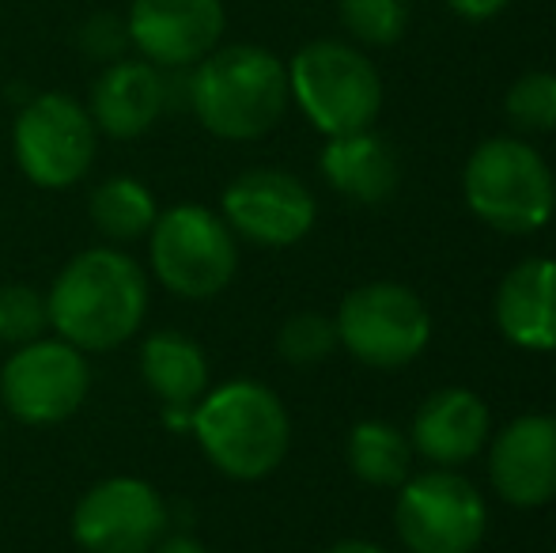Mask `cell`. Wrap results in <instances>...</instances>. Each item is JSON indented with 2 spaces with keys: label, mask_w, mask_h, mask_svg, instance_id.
I'll return each instance as SVG.
<instances>
[{
  "label": "cell",
  "mask_w": 556,
  "mask_h": 553,
  "mask_svg": "<svg viewBox=\"0 0 556 553\" xmlns=\"http://www.w3.org/2000/svg\"><path fill=\"white\" fill-rule=\"evenodd\" d=\"M91 221L114 243H132V239H144L152 231L160 205H155V193L148 190L140 178L114 175L106 183L96 186L91 193Z\"/></svg>",
  "instance_id": "cell-21"
},
{
  "label": "cell",
  "mask_w": 556,
  "mask_h": 553,
  "mask_svg": "<svg viewBox=\"0 0 556 553\" xmlns=\"http://www.w3.org/2000/svg\"><path fill=\"white\" fill-rule=\"evenodd\" d=\"M337 345H341L337 341V323L323 311H295L292 318H285V326L277 334V353L295 368L323 364Z\"/></svg>",
  "instance_id": "cell-24"
},
{
  "label": "cell",
  "mask_w": 556,
  "mask_h": 553,
  "mask_svg": "<svg viewBox=\"0 0 556 553\" xmlns=\"http://www.w3.org/2000/svg\"><path fill=\"white\" fill-rule=\"evenodd\" d=\"M337 12L364 46H394L409 27V0H337Z\"/></svg>",
  "instance_id": "cell-23"
},
{
  "label": "cell",
  "mask_w": 556,
  "mask_h": 553,
  "mask_svg": "<svg viewBox=\"0 0 556 553\" xmlns=\"http://www.w3.org/2000/svg\"><path fill=\"white\" fill-rule=\"evenodd\" d=\"M152 285L117 247L80 251L46 292L50 330L80 353H114L144 326Z\"/></svg>",
  "instance_id": "cell-1"
},
{
  "label": "cell",
  "mask_w": 556,
  "mask_h": 553,
  "mask_svg": "<svg viewBox=\"0 0 556 553\" xmlns=\"http://www.w3.org/2000/svg\"><path fill=\"white\" fill-rule=\"evenodd\" d=\"M496 326L511 345L530 353L556 349V262L527 259L496 288Z\"/></svg>",
  "instance_id": "cell-18"
},
{
  "label": "cell",
  "mask_w": 556,
  "mask_h": 553,
  "mask_svg": "<svg viewBox=\"0 0 556 553\" xmlns=\"http://www.w3.org/2000/svg\"><path fill=\"white\" fill-rule=\"evenodd\" d=\"M125 27L137 58L175 73L193 68L220 46L227 12L224 0H132Z\"/></svg>",
  "instance_id": "cell-13"
},
{
  "label": "cell",
  "mask_w": 556,
  "mask_h": 553,
  "mask_svg": "<svg viewBox=\"0 0 556 553\" xmlns=\"http://www.w3.org/2000/svg\"><path fill=\"white\" fill-rule=\"evenodd\" d=\"M394 504L397 539L409 553H473L489 527V508L473 481L451 466L405 478Z\"/></svg>",
  "instance_id": "cell-9"
},
{
  "label": "cell",
  "mask_w": 556,
  "mask_h": 553,
  "mask_svg": "<svg viewBox=\"0 0 556 553\" xmlns=\"http://www.w3.org/2000/svg\"><path fill=\"white\" fill-rule=\"evenodd\" d=\"M288 88L307 122L326 137L371 129L382 111V76L349 42L318 38L288 65Z\"/></svg>",
  "instance_id": "cell-5"
},
{
  "label": "cell",
  "mask_w": 556,
  "mask_h": 553,
  "mask_svg": "<svg viewBox=\"0 0 556 553\" xmlns=\"http://www.w3.org/2000/svg\"><path fill=\"white\" fill-rule=\"evenodd\" d=\"M140 379L160 399L170 425H190L198 402L208 394V356L190 334L155 330L140 345Z\"/></svg>",
  "instance_id": "cell-17"
},
{
  "label": "cell",
  "mask_w": 556,
  "mask_h": 553,
  "mask_svg": "<svg viewBox=\"0 0 556 553\" xmlns=\"http://www.w3.org/2000/svg\"><path fill=\"white\" fill-rule=\"evenodd\" d=\"M349 470L359 481L379 489H394L409 478L413 470V443L402 428L390 420H359L349 432Z\"/></svg>",
  "instance_id": "cell-20"
},
{
  "label": "cell",
  "mask_w": 556,
  "mask_h": 553,
  "mask_svg": "<svg viewBox=\"0 0 556 553\" xmlns=\"http://www.w3.org/2000/svg\"><path fill=\"white\" fill-rule=\"evenodd\" d=\"M511 0H446L458 20H469V23H484V20H496Z\"/></svg>",
  "instance_id": "cell-27"
},
{
  "label": "cell",
  "mask_w": 556,
  "mask_h": 553,
  "mask_svg": "<svg viewBox=\"0 0 556 553\" xmlns=\"http://www.w3.org/2000/svg\"><path fill=\"white\" fill-rule=\"evenodd\" d=\"M504 114L519 134H553L556 129V73L534 68L507 88Z\"/></svg>",
  "instance_id": "cell-22"
},
{
  "label": "cell",
  "mask_w": 556,
  "mask_h": 553,
  "mask_svg": "<svg viewBox=\"0 0 556 553\" xmlns=\"http://www.w3.org/2000/svg\"><path fill=\"white\" fill-rule=\"evenodd\" d=\"M76 42H80L84 58L99 61V65H111V61L129 58V50H132L125 15H114V12L88 15L84 27H80V35H76Z\"/></svg>",
  "instance_id": "cell-26"
},
{
  "label": "cell",
  "mask_w": 556,
  "mask_h": 553,
  "mask_svg": "<svg viewBox=\"0 0 556 553\" xmlns=\"http://www.w3.org/2000/svg\"><path fill=\"white\" fill-rule=\"evenodd\" d=\"M469 213L504 236H534L556 213V178L545 155L519 137L477 144L462 171Z\"/></svg>",
  "instance_id": "cell-4"
},
{
  "label": "cell",
  "mask_w": 556,
  "mask_h": 553,
  "mask_svg": "<svg viewBox=\"0 0 556 553\" xmlns=\"http://www.w3.org/2000/svg\"><path fill=\"white\" fill-rule=\"evenodd\" d=\"M12 152L20 171L42 190L76 186L99 152V129L88 106L61 91L30 96L12 126Z\"/></svg>",
  "instance_id": "cell-8"
},
{
  "label": "cell",
  "mask_w": 556,
  "mask_h": 553,
  "mask_svg": "<svg viewBox=\"0 0 556 553\" xmlns=\"http://www.w3.org/2000/svg\"><path fill=\"white\" fill-rule=\"evenodd\" d=\"M148 262L167 292L182 300H213L235 280L239 236L205 205H175L148 231Z\"/></svg>",
  "instance_id": "cell-6"
},
{
  "label": "cell",
  "mask_w": 556,
  "mask_h": 553,
  "mask_svg": "<svg viewBox=\"0 0 556 553\" xmlns=\"http://www.w3.org/2000/svg\"><path fill=\"white\" fill-rule=\"evenodd\" d=\"M152 553H208L205 542H198L193 535H163L152 546Z\"/></svg>",
  "instance_id": "cell-28"
},
{
  "label": "cell",
  "mask_w": 556,
  "mask_h": 553,
  "mask_svg": "<svg viewBox=\"0 0 556 553\" xmlns=\"http://www.w3.org/2000/svg\"><path fill=\"white\" fill-rule=\"evenodd\" d=\"M492 417L481 394L466 387H443L420 402L409 428V443L417 455L435 466H462L489 443Z\"/></svg>",
  "instance_id": "cell-16"
},
{
  "label": "cell",
  "mask_w": 556,
  "mask_h": 553,
  "mask_svg": "<svg viewBox=\"0 0 556 553\" xmlns=\"http://www.w3.org/2000/svg\"><path fill=\"white\" fill-rule=\"evenodd\" d=\"M492 489L515 508H542L556 497V417L522 414L492 440Z\"/></svg>",
  "instance_id": "cell-14"
},
{
  "label": "cell",
  "mask_w": 556,
  "mask_h": 553,
  "mask_svg": "<svg viewBox=\"0 0 556 553\" xmlns=\"http://www.w3.org/2000/svg\"><path fill=\"white\" fill-rule=\"evenodd\" d=\"M288 103V65L265 46H216L186 73V106L220 140H257L273 134Z\"/></svg>",
  "instance_id": "cell-2"
},
{
  "label": "cell",
  "mask_w": 556,
  "mask_h": 553,
  "mask_svg": "<svg viewBox=\"0 0 556 553\" xmlns=\"http://www.w3.org/2000/svg\"><path fill=\"white\" fill-rule=\"evenodd\" d=\"M170 111V73L144 58H122L103 65L88 91V114L99 134L114 140L144 137Z\"/></svg>",
  "instance_id": "cell-15"
},
{
  "label": "cell",
  "mask_w": 556,
  "mask_h": 553,
  "mask_svg": "<svg viewBox=\"0 0 556 553\" xmlns=\"http://www.w3.org/2000/svg\"><path fill=\"white\" fill-rule=\"evenodd\" d=\"M326 553H387V550L375 546V542H364V539H344V542H337V546H330Z\"/></svg>",
  "instance_id": "cell-29"
},
{
  "label": "cell",
  "mask_w": 556,
  "mask_h": 553,
  "mask_svg": "<svg viewBox=\"0 0 556 553\" xmlns=\"http://www.w3.org/2000/svg\"><path fill=\"white\" fill-rule=\"evenodd\" d=\"M220 216L235 236L257 247H295L315 228V193L277 167L242 171L224 190Z\"/></svg>",
  "instance_id": "cell-12"
},
{
  "label": "cell",
  "mask_w": 556,
  "mask_h": 553,
  "mask_svg": "<svg viewBox=\"0 0 556 553\" xmlns=\"http://www.w3.org/2000/svg\"><path fill=\"white\" fill-rule=\"evenodd\" d=\"M167 531L170 508L144 478H103L73 508V539L84 553H152Z\"/></svg>",
  "instance_id": "cell-11"
},
{
  "label": "cell",
  "mask_w": 556,
  "mask_h": 553,
  "mask_svg": "<svg viewBox=\"0 0 556 553\" xmlns=\"http://www.w3.org/2000/svg\"><path fill=\"white\" fill-rule=\"evenodd\" d=\"M205 458L231 481H262L292 448V420L277 391L257 379L208 387L190 417Z\"/></svg>",
  "instance_id": "cell-3"
},
{
  "label": "cell",
  "mask_w": 556,
  "mask_h": 553,
  "mask_svg": "<svg viewBox=\"0 0 556 553\" xmlns=\"http://www.w3.org/2000/svg\"><path fill=\"white\" fill-rule=\"evenodd\" d=\"M0 414H4V410H0Z\"/></svg>",
  "instance_id": "cell-30"
},
{
  "label": "cell",
  "mask_w": 556,
  "mask_h": 553,
  "mask_svg": "<svg viewBox=\"0 0 556 553\" xmlns=\"http://www.w3.org/2000/svg\"><path fill=\"white\" fill-rule=\"evenodd\" d=\"M88 353L65 338H35L0 368V410L23 425H61L88 402Z\"/></svg>",
  "instance_id": "cell-10"
},
{
  "label": "cell",
  "mask_w": 556,
  "mask_h": 553,
  "mask_svg": "<svg viewBox=\"0 0 556 553\" xmlns=\"http://www.w3.org/2000/svg\"><path fill=\"white\" fill-rule=\"evenodd\" d=\"M323 178L333 186L341 198L356 205H382L397 193L402 183V163L390 140H382L371 129L344 137H326V148L318 155Z\"/></svg>",
  "instance_id": "cell-19"
},
{
  "label": "cell",
  "mask_w": 556,
  "mask_h": 553,
  "mask_svg": "<svg viewBox=\"0 0 556 553\" xmlns=\"http://www.w3.org/2000/svg\"><path fill=\"white\" fill-rule=\"evenodd\" d=\"M337 341L367 368H405L432 341V315L413 288L371 280L352 288L337 307Z\"/></svg>",
  "instance_id": "cell-7"
},
{
  "label": "cell",
  "mask_w": 556,
  "mask_h": 553,
  "mask_svg": "<svg viewBox=\"0 0 556 553\" xmlns=\"http://www.w3.org/2000/svg\"><path fill=\"white\" fill-rule=\"evenodd\" d=\"M50 330V307L46 296L30 285H0V345H27L46 338Z\"/></svg>",
  "instance_id": "cell-25"
}]
</instances>
